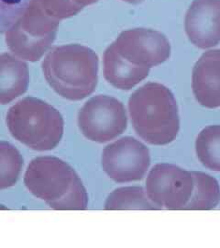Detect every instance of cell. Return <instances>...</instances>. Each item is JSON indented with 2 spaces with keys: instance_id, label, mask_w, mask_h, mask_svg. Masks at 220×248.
<instances>
[{
  "instance_id": "6da1fadb",
  "label": "cell",
  "mask_w": 220,
  "mask_h": 248,
  "mask_svg": "<svg viewBox=\"0 0 220 248\" xmlns=\"http://www.w3.org/2000/svg\"><path fill=\"white\" fill-rule=\"evenodd\" d=\"M129 112L137 134L152 145H166L180 130L178 105L172 91L159 83H148L129 99Z\"/></svg>"
},
{
  "instance_id": "7a4b0ae2",
  "label": "cell",
  "mask_w": 220,
  "mask_h": 248,
  "mask_svg": "<svg viewBox=\"0 0 220 248\" xmlns=\"http://www.w3.org/2000/svg\"><path fill=\"white\" fill-rule=\"evenodd\" d=\"M44 77L62 98L77 101L90 96L98 80V56L81 45L55 46L43 62Z\"/></svg>"
},
{
  "instance_id": "3957f363",
  "label": "cell",
  "mask_w": 220,
  "mask_h": 248,
  "mask_svg": "<svg viewBox=\"0 0 220 248\" xmlns=\"http://www.w3.org/2000/svg\"><path fill=\"white\" fill-rule=\"evenodd\" d=\"M24 184L53 210L84 211L88 208V192L75 170L57 157L32 160L27 168Z\"/></svg>"
},
{
  "instance_id": "277c9868",
  "label": "cell",
  "mask_w": 220,
  "mask_h": 248,
  "mask_svg": "<svg viewBox=\"0 0 220 248\" xmlns=\"http://www.w3.org/2000/svg\"><path fill=\"white\" fill-rule=\"evenodd\" d=\"M6 122L11 135L32 150H53L62 140V116L39 98L20 99L9 108Z\"/></svg>"
},
{
  "instance_id": "5b68a950",
  "label": "cell",
  "mask_w": 220,
  "mask_h": 248,
  "mask_svg": "<svg viewBox=\"0 0 220 248\" xmlns=\"http://www.w3.org/2000/svg\"><path fill=\"white\" fill-rule=\"evenodd\" d=\"M59 23L29 1L21 17L6 32V43L18 58L35 62L53 45Z\"/></svg>"
},
{
  "instance_id": "8992f818",
  "label": "cell",
  "mask_w": 220,
  "mask_h": 248,
  "mask_svg": "<svg viewBox=\"0 0 220 248\" xmlns=\"http://www.w3.org/2000/svg\"><path fill=\"white\" fill-rule=\"evenodd\" d=\"M109 47L119 59L134 69L150 70L171 56V45L165 35L145 28L125 31Z\"/></svg>"
},
{
  "instance_id": "52a82bcc",
  "label": "cell",
  "mask_w": 220,
  "mask_h": 248,
  "mask_svg": "<svg viewBox=\"0 0 220 248\" xmlns=\"http://www.w3.org/2000/svg\"><path fill=\"white\" fill-rule=\"evenodd\" d=\"M78 124L82 133L92 142H109L127 129L128 118L123 103L117 98L98 95L81 108Z\"/></svg>"
},
{
  "instance_id": "ba28073f",
  "label": "cell",
  "mask_w": 220,
  "mask_h": 248,
  "mask_svg": "<svg viewBox=\"0 0 220 248\" xmlns=\"http://www.w3.org/2000/svg\"><path fill=\"white\" fill-rule=\"evenodd\" d=\"M192 172L171 164H157L146 179V194L159 210L185 211L194 191Z\"/></svg>"
},
{
  "instance_id": "9c48e42d",
  "label": "cell",
  "mask_w": 220,
  "mask_h": 248,
  "mask_svg": "<svg viewBox=\"0 0 220 248\" xmlns=\"http://www.w3.org/2000/svg\"><path fill=\"white\" fill-rule=\"evenodd\" d=\"M101 162L106 175L116 182L137 181L150 168V151L137 139L126 136L106 146Z\"/></svg>"
},
{
  "instance_id": "30bf717a",
  "label": "cell",
  "mask_w": 220,
  "mask_h": 248,
  "mask_svg": "<svg viewBox=\"0 0 220 248\" xmlns=\"http://www.w3.org/2000/svg\"><path fill=\"white\" fill-rule=\"evenodd\" d=\"M185 30L189 41L199 49L220 43V0H194L186 12Z\"/></svg>"
},
{
  "instance_id": "8fae6325",
  "label": "cell",
  "mask_w": 220,
  "mask_h": 248,
  "mask_svg": "<svg viewBox=\"0 0 220 248\" xmlns=\"http://www.w3.org/2000/svg\"><path fill=\"white\" fill-rule=\"evenodd\" d=\"M192 88L195 99L202 106L220 107V50L203 53L195 62Z\"/></svg>"
},
{
  "instance_id": "7c38bea8",
  "label": "cell",
  "mask_w": 220,
  "mask_h": 248,
  "mask_svg": "<svg viewBox=\"0 0 220 248\" xmlns=\"http://www.w3.org/2000/svg\"><path fill=\"white\" fill-rule=\"evenodd\" d=\"M29 74L26 62L9 54H0V104H8L28 89Z\"/></svg>"
},
{
  "instance_id": "4fadbf2b",
  "label": "cell",
  "mask_w": 220,
  "mask_h": 248,
  "mask_svg": "<svg viewBox=\"0 0 220 248\" xmlns=\"http://www.w3.org/2000/svg\"><path fill=\"white\" fill-rule=\"evenodd\" d=\"M104 76L116 89L130 90L145 79L150 70H139L120 60L108 46L104 53Z\"/></svg>"
},
{
  "instance_id": "5bb4252c",
  "label": "cell",
  "mask_w": 220,
  "mask_h": 248,
  "mask_svg": "<svg viewBox=\"0 0 220 248\" xmlns=\"http://www.w3.org/2000/svg\"><path fill=\"white\" fill-rule=\"evenodd\" d=\"M194 180V191L185 211H209L220 202V187L216 178L203 172H192Z\"/></svg>"
},
{
  "instance_id": "9a60e30c",
  "label": "cell",
  "mask_w": 220,
  "mask_h": 248,
  "mask_svg": "<svg viewBox=\"0 0 220 248\" xmlns=\"http://www.w3.org/2000/svg\"><path fill=\"white\" fill-rule=\"evenodd\" d=\"M105 209L106 211L159 210L140 186H126L116 189L106 199Z\"/></svg>"
},
{
  "instance_id": "2e32d148",
  "label": "cell",
  "mask_w": 220,
  "mask_h": 248,
  "mask_svg": "<svg viewBox=\"0 0 220 248\" xmlns=\"http://www.w3.org/2000/svg\"><path fill=\"white\" fill-rule=\"evenodd\" d=\"M195 151L204 167L220 171V125H210L203 129L196 138Z\"/></svg>"
},
{
  "instance_id": "e0dca14e",
  "label": "cell",
  "mask_w": 220,
  "mask_h": 248,
  "mask_svg": "<svg viewBox=\"0 0 220 248\" xmlns=\"http://www.w3.org/2000/svg\"><path fill=\"white\" fill-rule=\"evenodd\" d=\"M23 168L19 151L11 143L0 142V190L14 186Z\"/></svg>"
},
{
  "instance_id": "ac0fdd59",
  "label": "cell",
  "mask_w": 220,
  "mask_h": 248,
  "mask_svg": "<svg viewBox=\"0 0 220 248\" xmlns=\"http://www.w3.org/2000/svg\"><path fill=\"white\" fill-rule=\"evenodd\" d=\"M29 2L58 21L75 16L83 9L73 0H29Z\"/></svg>"
},
{
  "instance_id": "d6986e66",
  "label": "cell",
  "mask_w": 220,
  "mask_h": 248,
  "mask_svg": "<svg viewBox=\"0 0 220 248\" xmlns=\"http://www.w3.org/2000/svg\"><path fill=\"white\" fill-rule=\"evenodd\" d=\"M28 4L29 0H0V35L18 21Z\"/></svg>"
},
{
  "instance_id": "ffe728a7",
  "label": "cell",
  "mask_w": 220,
  "mask_h": 248,
  "mask_svg": "<svg viewBox=\"0 0 220 248\" xmlns=\"http://www.w3.org/2000/svg\"><path fill=\"white\" fill-rule=\"evenodd\" d=\"M75 4H77L80 7L84 8L86 6H89V5H93L95 3H97L98 0H73Z\"/></svg>"
},
{
  "instance_id": "44dd1931",
  "label": "cell",
  "mask_w": 220,
  "mask_h": 248,
  "mask_svg": "<svg viewBox=\"0 0 220 248\" xmlns=\"http://www.w3.org/2000/svg\"><path fill=\"white\" fill-rule=\"evenodd\" d=\"M124 2H128L130 4H140L142 1L144 0H122Z\"/></svg>"
}]
</instances>
